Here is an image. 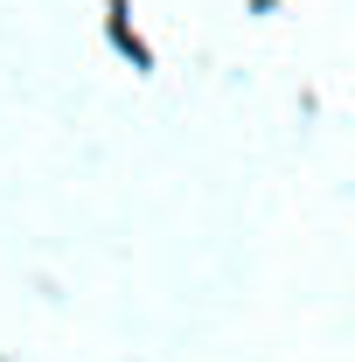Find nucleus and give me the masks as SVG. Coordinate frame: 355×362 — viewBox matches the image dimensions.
Wrapping results in <instances>:
<instances>
[]
</instances>
